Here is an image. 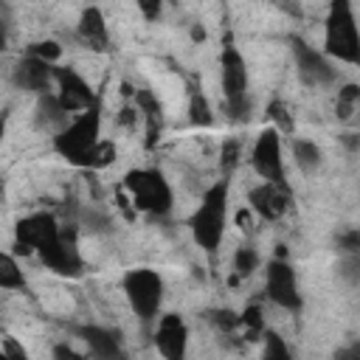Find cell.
I'll list each match as a JSON object with an SVG mask.
<instances>
[{
    "label": "cell",
    "mask_w": 360,
    "mask_h": 360,
    "mask_svg": "<svg viewBox=\"0 0 360 360\" xmlns=\"http://www.w3.org/2000/svg\"><path fill=\"white\" fill-rule=\"evenodd\" d=\"M267 118L273 121V127H276L281 135H292V132H295V121H292V115H290V110H287L284 101L273 98V101L267 104Z\"/></svg>",
    "instance_id": "cell-23"
},
{
    "label": "cell",
    "mask_w": 360,
    "mask_h": 360,
    "mask_svg": "<svg viewBox=\"0 0 360 360\" xmlns=\"http://www.w3.org/2000/svg\"><path fill=\"white\" fill-rule=\"evenodd\" d=\"M28 53H34V56H39V59L56 65L59 56H62V45L53 42V39H45V42H34V45H28Z\"/></svg>",
    "instance_id": "cell-29"
},
{
    "label": "cell",
    "mask_w": 360,
    "mask_h": 360,
    "mask_svg": "<svg viewBox=\"0 0 360 360\" xmlns=\"http://www.w3.org/2000/svg\"><path fill=\"white\" fill-rule=\"evenodd\" d=\"M357 98H360V87L357 84H346L340 93H338V118H352L354 107H357Z\"/></svg>",
    "instance_id": "cell-26"
},
{
    "label": "cell",
    "mask_w": 360,
    "mask_h": 360,
    "mask_svg": "<svg viewBox=\"0 0 360 360\" xmlns=\"http://www.w3.org/2000/svg\"><path fill=\"white\" fill-rule=\"evenodd\" d=\"M155 346L166 360H183L188 346V326L177 312H166L155 329Z\"/></svg>",
    "instance_id": "cell-13"
},
{
    "label": "cell",
    "mask_w": 360,
    "mask_h": 360,
    "mask_svg": "<svg viewBox=\"0 0 360 360\" xmlns=\"http://www.w3.org/2000/svg\"><path fill=\"white\" fill-rule=\"evenodd\" d=\"M0 354H3V357H6V354H11V357H22V360H25V349H22V346H17L11 338H6V346L0 349Z\"/></svg>",
    "instance_id": "cell-37"
},
{
    "label": "cell",
    "mask_w": 360,
    "mask_h": 360,
    "mask_svg": "<svg viewBox=\"0 0 360 360\" xmlns=\"http://www.w3.org/2000/svg\"><path fill=\"white\" fill-rule=\"evenodd\" d=\"M273 3H276V6L281 8V11H287L290 17H301V14H304V11H301V3H298V0H273Z\"/></svg>",
    "instance_id": "cell-36"
},
{
    "label": "cell",
    "mask_w": 360,
    "mask_h": 360,
    "mask_svg": "<svg viewBox=\"0 0 360 360\" xmlns=\"http://www.w3.org/2000/svg\"><path fill=\"white\" fill-rule=\"evenodd\" d=\"M225 217H228V177L217 180L202 194L197 211L188 219L191 236L205 253H217L222 233H225Z\"/></svg>",
    "instance_id": "cell-2"
},
{
    "label": "cell",
    "mask_w": 360,
    "mask_h": 360,
    "mask_svg": "<svg viewBox=\"0 0 360 360\" xmlns=\"http://www.w3.org/2000/svg\"><path fill=\"white\" fill-rule=\"evenodd\" d=\"M121 284H124V292H127V301L135 318L143 326H149L158 318L160 304H163V278L149 267H138V270H129Z\"/></svg>",
    "instance_id": "cell-6"
},
{
    "label": "cell",
    "mask_w": 360,
    "mask_h": 360,
    "mask_svg": "<svg viewBox=\"0 0 360 360\" xmlns=\"http://www.w3.org/2000/svg\"><path fill=\"white\" fill-rule=\"evenodd\" d=\"M141 121V112H138V107L135 104H124L121 107V112H118V124L124 127V129H135V124Z\"/></svg>",
    "instance_id": "cell-33"
},
{
    "label": "cell",
    "mask_w": 360,
    "mask_h": 360,
    "mask_svg": "<svg viewBox=\"0 0 360 360\" xmlns=\"http://www.w3.org/2000/svg\"><path fill=\"white\" fill-rule=\"evenodd\" d=\"M68 118H70V112L59 104L56 93H48V90L39 93V98H37V110H34V124H37V129L56 135V132L68 124Z\"/></svg>",
    "instance_id": "cell-18"
},
{
    "label": "cell",
    "mask_w": 360,
    "mask_h": 360,
    "mask_svg": "<svg viewBox=\"0 0 360 360\" xmlns=\"http://www.w3.org/2000/svg\"><path fill=\"white\" fill-rule=\"evenodd\" d=\"M262 340H264V357H267V360H287V357H290V349L284 346V340H281L276 332L264 329V332H262Z\"/></svg>",
    "instance_id": "cell-27"
},
{
    "label": "cell",
    "mask_w": 360,
    "mask_h": 360,
    "mask_svg": "<svg viewBox=\"0 0 360 360\" xmlns=\"http://www.w3.org/2000/svg\"><path fill=\"white\" fill-rule=\"evenodd\" d=\"M76 332H79V338L87 343V349H90L93 357H101V360L124 357L118 332H110V329H104V326H79Z\"/></svg>",
    "instance_id": "cell-19"
},
{
    "label": "cell",
    "mask_w": 360,
    "mask_h": 360,
    "mask_svg": "<svg viewBox=\"0 0 360 360\" xmlns=\"http://www.w3.org/2000/svg\"><path fill=\"white\" fill-rule=\"evenodd\" d=\"M290 45H292L298 76L307 87H323V84H332L338 79V70L329 65V59L321 51H315L312 45H307L301 37H290Z\"/></svg>",
    "instance_id": "cell-10"
},
{
    "label": "cell",
    "mask_w": 360,
    "mask_h": 360,
    "mask_svg": "<svg viewBox=\"0 0 360 360\" xmlns=\"http://www.w3.org/2000/svg\"><path fill=\"white\" fill-rule=\"evenodd\" d=\"M188 121H191V127H202V129H208L214 124L211 104L202 96V90H197V87H191V93H188Z\"/></svg>",
    "instance_id": "cell-22"
},
{
    "label": "cell",
    "mask_w": 360,
    "mask_h": 360,
    "mask_svg": "<svg viewBox=\"0 0 360 360\" xmlns=\"http://www.w3.org/2000/svg\"><path fill=\"white\" fill-rule=\"evenodd\" d=\"M169 3H174V0H169Z\"/></svg>",
    "instance_id": "cell-45"
},
{
    "label": "cell",
    "mask_w": 360,
    "mask_h": 360,
    "mask_svg": "<svg viewBox=\"0 0 360 360\" xmlns=\"http://www.w3.org/2000/svg\"><path fill=\"white\" fill-rule=\"evenodd\" d=\"M0 335H3V323H0Z\"/></svg>",
    "instance_id": "cell-44"
},
{
    "label": "cell",
    "mask_w": 360,
    "mask_h": 360,
    "mask_svg": "<svg viewBox=\"0 0 360 360\" xmlns=\"http://www.w3.org/2000/svg\"><path fill=\"white\" fill-rule=\"evenodd\" d=\"M219 84H222L225 110H228L231 121H248V115H250L248 62L231 39L222 45V53H219Z\"/></svg>",
    "instance_id": "cell-3"
},
{
    "label": "cell",
    "mask_w": 360,
    "mask_h": 360,
    "mask_svg": "<svg viewBox=\"0 0 360 360\" xmlns=\"http://www.w3.org/2000/svg\"><path fill=\"white\" fill-rule=\"evenodd\" d=\"M340 250H346V253H357V248H360V233L357 231H349V233H343L340 236Z\"/></svg>",
    "instance_id": "cell-35"
},
{
    "label": "cell",
    "mask_w": 360,
    "mask_h": 360,
    "mask_svg": "<svg viewBox=\"0 0 360 360\" xmlns=\"http://www.w3.org/2000/svg\"><path fill=\"white\" fill-rule=\"evenodd\" d=\"M256 267H259V253H256V248H253V245L236 248V253H233V270H236L239 276H250Z\"/></svg>",
    "instance_id": "cell-25"
},
{
    "label": "cell",
    "mask_w": 360,
    "mask_h": 360,
    "mask_svg": "<svg viewBox=\"0 0 360 360\" xmlns=\"http://www.w3.org/2000/svg\"><path fill=\"white\" fill-rule=\"evenodd\" d=\"M39 259L45 267H51L59 276H79L82 273V256L76 248V228H70V233L59 231V239L39 250Z\"/></svg>",
    "instance_id": "cell-12"
},
{
    "label": "cell",
    "mask_w": 360,
    "mask_h": 360,
    "mask_svg": "<svg viewBox=\"0 0 360 360\" xmlns=\"http://www.w3.org/2000/svg\"><path fill=\"white\" fill-rule=\"evenodd\" d=\"M236 219H239V228H248V225H250V214H248V211H239Z\"/></svg>",
    "instance_id": "cell-41"
},
{
    "label": "cell",
    "mask_w": 360,
    "mask_h": 360,
    "mask_svg": "<svg viewBox=\"0 0 360 360\" xmlns=\"http://www.w3.org/2000/svg\"><path fill=\"white\" fill-rule=\"evenodd\" d=\"M6 127H8V110H0V143L6 138Z\"/></svg>",
    "instance_id": "cell-40"
},
{
    "label": "cell",
    "mask_w": 360,
    "mask_h": 360,
    "mask_svg": "<svg viewBox=\"0 0 360 360\" xmlns=\"http://www.w3.org/2000/svg\"><path fill=\"white\" fill-rule=\"evenodd\" d=\"M101 135V98H96L87 110H82L73 121H68L53 135V149L73 166H84L87 155L98 143Z\"/></svg>",
    "instance_id": "cell-1"
},
{
    "label": "cell",
    "mask_w": 360,
    "mask_h": 360,
    "mask_svg": "<svg viewBox=\"0 0 360 360\" xmlns=\"http://www.w3.org/2000/svg\"><path fill=\"white\" fill-rule=\"evenodd\" d=\"M191 37H194V39H205V31L197 25V28H191Z\"/></svg>",
    "instance_id": "cell-42"
},
{
    "label": "cell",
    "mask_w": 360,
    "mask_h": 360,
    "mask_svg": "<svg viewBox=\"0 0 360 360\" xmlns=\"http://www.w3.org/2000/svg\"><path fill=\"white\" fill-rule=\"evenodd\" d=\"M8 28H11V11H8V3L0 0V48H6L8 42Z\"/></svg>",
    "instance_id": "cell-34"
},
{
    "label": "cell",
    "mask_w": 360,
    "mask_h": 360,
    "mask_svg": "<svg viewBox=\"0 0 360 360\" xmlns=\"http://www.w3.org/2000/svg\"><path fill=\"white\" fill-rule=\"evenodd\" d=\"M115 143L112 141H101L98 138V143L93 146V152L87 155V163H84V169H107L110 163H115Z\"/></svg>",
    "instance_id": "cell-24"
},
{
    "label": "cell",
    "mask_w": 360,
    "mask_h": 360,
    "mask_svg": "<svg viewBox=\"0 0 360 360\" xmlns=\"http://www.w3.org/2000/svg\"><path fill=\"white\" fill-rule=\"evenodd\" d=\"M124 188L132 200V205L152 217H166L172 211L174 194L163 172L158 169H129L124 174Z\"/></svg>",
    "instance_id": "cell-4"
},
{
    "label": "cell",
    "mask_w": 360,
    "mask_h": 360,
    "mask_svg": "<svg viewBox=\"0 0 360 360\" xmlns=\"http://www.w3.org/2000/svg\"><path fill=\"white\" fill-rule=\"evenodd\" d=\"M264 292L267 298L287 309V312H298L301 309V290H298V278H295V270L290 262L284 259H273L267 264V276H264Z\"/></svg>",
    "instance_id": "cell-9"
},
{
    "label": "cell",
    "mask_w": 360,
    "mask_h": 360,
    "mask_svg": "<svg viewBox=\"0 0 360 360\" xmlns=\"http://www.w3.org/2000/svg\"><path fill=\"white\" fill-rule=\"evenodd\" d=\"M3 202H6V180L0 177V208H3Z\"/></svg>",
    "instance_id": "cell-43"
},
{
    "label": "cell",
    "mask_w": 360,
    "mask_h": 360,
    "mask_svg": "<svg viewBox=\"0 0 360 360\" xmlns=\"http://www.w3.org/2000/svg\"><path fill=\"white\" fill-rule=\"evenodd\" d=\"M28 281L17 264V259L6 250H0V290H22L25 292Z\"/></svg>",
    "instance_id": "cell-21"
},
{
    "label": "cell",
    "mask_w": 360,
    "mask_h": 360,
    "mask_svg": "<svg viewBox=\"0 0 360 360\" xmlns=\"http://www.w3.org/2000/svg\"><path fill=\"white\" fill-rule=\"evenodd\" d=\"M290 149H292V158L298 163V169L304 174H312L318 166H321V146L315 141H307V138H292L290 141Z\"/></svg>",
    "instance_id": "cell-20"
},
{
    "label": "cell",
    "mask_w": 360,
    "mask_h": 360,
    "mask_svg": "<svg viewBox=\"0 0 360 360\" xmlns=\"http://www.w3.org/2000/svg\"><path fill=\"white\" fill-rule=\"evenodd\" d=\"M132 98H135V107L146 124V149H155V143L160 141V132H163V107L158 101V96L146 87L141 90H132Z\"/></svg>",
    "instance_id": "cell-16"
},
{
    "label": "cell",
    "mask_w": 360,
    "mask_h": 360,
    "mask_svg": "<svg viewBox=\"0 0 360 360\" xmlns=\"http://www.w3.org/2000/svg\"><path fill=\"white\" fill-rule=\"evenodd\" d=\"M135 6L141 8V14H143L149 22H155V20H160L166 0H135Z\"/></svg>",
    "instance_id": "cell-32"
},
{
    "label": "cell",
    "mask_w": 360,
    "mask_h": 360,
    "mask_svg": "<svg viewBox=\"0 0 360 360\" xmlns=\"http://www.w3.org/2000/svg\"><path fill=\"white\" fill-rule=\"evenodd\" d=\"M208 321L219 329V332H231L233 326H239V315L233 309H211L208 312Z\"/></svg>",
    "instance_id": "cell-30"
},
{
    "label": "cell",
    "mask_w": 360,
    "mask_h": 360,
    "mask_svg": "<svg viewBox=\"0 0 360 360\" xmlns=\"http://www.w3.org/2000/svg\"><path fill=\"white\" fill-rule=\"evenodd\" d=\"M11 82L20 87V90H28V93H45L51 90L53 84V65L34 56V53H25L14 68H11Z\"/></svg>",
    "instance_id": "cell-14"
},
{
    "label": "cell",
    "mask_w": 360,
    "mask_h": 360,
    "mask_svg": "<svg viewBox=\"0 0 360 360\" xmlns=\"http://www.w3.org/2000/svg\"><path fill=\"white\" fill-rule=\"evenodd\" d=\"M87 222H90V231H107V225H110V219L107 217H101V214H87Z\"/></svg>",
    "instance_id": "cell-38"
},
{
    "label": "cell",
    "mask_w": 360,
    "mask_h": 360,
    "mask_svg": "<svg viewBox=\"0 0 360 360\" xmlns=\"http://www.w3.org/2000/svg\"><path fill=\"white\" fill-rule=\"evenodd\" d=\"M248 202L264 222H276L290 208V188H281V186L264 180L248 191Z\"/></svg>",
    "instance_id": "cell-15"
},
{
    "label": "cell",
    "mask_w": 360,
    "mask_h": 360,
    "mask_svg": "<svg viewBox=\"0 0 360 360\" xmlns=\"http://www.w3.org/2000/svg\"><path fill=\"white\" fill-rule=\"evenodd\" d=\"M250 166L262 180L290 188L284 174V158H281V132L276 127H267L256 135V143L250 149Z\"/></svg>",
    "instance_id": "cell-7"
},
{
    "label": "cell",
    "mask_w": 360,
    "mask_h": 360,
    "mask_svg": "<svg viewBox=\"0 0 360 360\" xmlns=\"http://www.w3.org/2000/svg\"><path fill=\"white\" fill-rule=\"evenodd\" d=\"M323 45H326V53L340 59V62H349V65L360 62V37H357L352 0H332L329 3Z\"/></svg>",
    "instance_id": "cell-5"
},
{
    "label": "cell",
    "mask_w": 360,
    "mask_h": 360,
    "mask_svg": "<svg viewBox=\"0 0 360 360\" xmlns=\"http://www.w3.org/2000/svg\"><path fill=\"white\" fill-rule=\"evenodd\" d=\"M59 222L53 214L48 211H37L31 217H22L14 225V248L20 253H39L42 248H48L51 242L59 239Z\"/></svg>",
    "instance_id": "cell-8"
},
{
    "label": "cell",
    "mask_w": 360,
    "mask_h": 360,
    "mask_svg": "<svg viewBox=\"0 0 360 360\" xmlns=\"http://www.w3.org/2000/svg\"><path fill=\"white\" fill-rule=\"evenodd\" d=\"M239 323L245 326L248 340H256V335H262V332H264V321H262L259 307H248V309L239 315Z\"/></svg>",
    "instance_id": "cell-28"
},
{
    "label": "cell",
    "mask_w": 360,
    "mask_h": 360,
    "mask_svg": "<svg viewBox=\"0 0 360 360\" xmlns=\"http://www.w3.org/2000/svg\"><path fill=\"white\" fill-rule=\"evenodd\" d=\"M53 82H56V98L59 104L73 115L87 110L98 96L93 93V87L73 70V68H56L53 65Z\"/></svg>",
    "instance_id": "cell-11"
},
{
    "label": "cell",
    "mask_w": 360,
    "mask_h": 360,
    "mask_svg": "<svg viewBox=\"0 0 360 360\" xmlns=\"http://www.w3.org/2000/svg\"><path fill=\"white\" fill-rule=\"evenodd\" d=\"M53 357H70V360H82V354H79V352H73L70 346H56V349H53Z\"/></svg>",
    "instance_id": "cell-39"
},
{
    "label": "cell",
    "mask_w": 360,
    "mask_h": 360,
    "mask_svg": "<svg viewBox=\"0 0 360 360\" xmlns=\"http://www.w3.org/2000/svg\"><path fill=\"white\" fill-rule=\"evenodd\" d=\"M76 34L79 39L93 48V51H107L110 48V34H107V20L101 14V8L96 6H87L79 17V25H76Z\"/></svg>",
    "instance_id": "cell-17"
},
{
    "label": "cell",
    "mask_w": 360,
    "mask_h": 360,
    "mask_svg": "<svg viewBox=\"0 0 360 360\" xmlns=\"http://www.w3.org/2000/svg\"><path fill=\"white\" fill-rule=\"evenodd\" d=\"M239 149H242V146H239V141H225V146H222V160H219V163H222L225 177H228V172L239 163Z\"/></svg>",
    "instance_id": "cell-31"
}]
</instances>
